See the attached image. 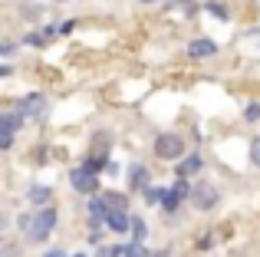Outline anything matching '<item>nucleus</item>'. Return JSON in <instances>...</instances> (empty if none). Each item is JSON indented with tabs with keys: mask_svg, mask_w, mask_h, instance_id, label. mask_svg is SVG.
Listing matches in <instances>:
<instances>
[{
	"mask_svg": "<svg viewBox=\"0 0 260 257\" xmlns=\"http://www.w3.org/2000/svg\"><path fill=\"white\" fill-rule=\"evenodd\" d=\"M56 224H59V208H56V201H53V205L37 208V211H33V224H30V231L23 234V241H26V244H46V241H50V234L56 231Z\"/></svg>",
	"mask_w": 260,
	"mask_h": 257,
	"instance_id": "obj_1",
	"label": "nucleus"
},
{
	"mask_svg": "<svg viewBox=\"0 0 260 257\" xmlns=\"http://www.w3.org/2000/svg\"><path fill=\"white\" fill-rule=\"evenodd\" d=\"M152 152H155L158 162H178V158L188 155V142H184V135H178V132H158Z\"/></svg>",
	"mask_w": 260,
	"mask_h": 257,
	"instance_id": "obj_2",
	"label": "nucleus"
},
{
	"mask_svg": "<svg viewBox=\"0 0 260 257\" xmlns=\"http://www.w3.org/2000/svg\"><path fill=\"white\" fill-rule=\"evenodd\" d=\"M191 188L194 185H188V178H175V185L172 188H165V198H161V211L172 218V214H178V208H184V201H191Z\"/></svg>",
	"mask_w": 260,
	"mask_h": 257,
	"instance_id": "obj_3",
	"label": "nucleus"
},
{
	"mask_svg": "<svg viewBox=\"0 0 260 257\" xmlns=\"http://www.w3.org/2000/svg\"><path fill=\"white\" fill-rule=\"evenodd\" d=\"M70 185H73V191H79V195H99L102 188H99V172H92L89 165H83L79 162L76 168H70Z\"/></svg>",
	"mask_w": 260,
	"mask_h": 257,
	"instance_id": "obj_4",
	"label": "nucleus"
},
{
	"mask_svg": "<svg viewBox=\"0 0 260 257\" xmlns=\"http://www.w3.org/2000/svg\"><path fill=\"white\" fill-rule=\"evenodd\" d=\"M217 201H221V191H217L211 181H194V188H191V208L194 211H201V214H208V211H214L217 208Z\"/></svg>",
	"mask_w": 260,
	"mask_h": 257,
	"instance_id": "obj_5",
	"label": "nucleus"
},
{
	"mask_svg": "<svg viewBox=\"0 0 260 257\" xmlns=\"http://www.w3.org/2000/svg\"><path fill=\"white\" fill-rule=\"evenodd\" d=\"M13 106H17L20 112H26V119H30V122H40V119H46V109H50L43 92H26V96H20Z\"/></svg>",
	"mask_w": 260,
	"mask_h": 257,
	"instance_id": "obj_6",
	"label": "nucleus"
},
{
	"mask_svg": "<svg viewBox=\"0 0 260 257\" xmlns=\"http://www.w3.org/2000/svg\"><path fill=\"white\" fill-rule=\"evenodd\" d=\"M125 185L132 195H142L148 185H152V172H148V165H142V162H128L125 168Z\"/></svg>",
	"mask_w": 260,
	"mask_h": 257,
	"instance_id": "obj_7",
	"label": "nucleus"
},
{
	"mask_svg": "<svg viewBox=\"0 0 260 257\" xmlns=\"http://www.w3.org/2000/svg\"><path fill=\"white\" fill-rule=\"evenodd\" d=\"M184 53H188V59H211V56L221 53V43L211 40V37H194V40H188Z\"/></svg>",
	"mask_w": 260,
	"mask_h": 257,
	"instance_id": "obj_8",
	"label": "nucleus"
},
{
	"mask_svg": "<svg viewBox=\"0 0 260 257\" xmlns=\"http://www.w3.org/2000/svg\"><path fill=\"white\" fill-rule=\"evenodd\" d=\"M201 168H204L201 152H188L184 158H178V162H175V178H191V175H198Z\"/></svg>",
	"mask_w": 260,
	"mask_h": 257,
	"instance_id": "obj_9",
	"label": "nucleus"
},
{
	"mask_svg": "<svg viewBox=\"0 0 260 257\" xmlns=\"http://www.w3.org/2000/svg\"><path fill=\"white\" fill-rule=\"evenodd\" d=\"M102 201H106L109 211H128L132 208V191H115V188H106V191H99Z\"/></svg>",
	"mask_w": 260,
	"mask_h": 257,
	"instance_id": "obj_10",
	"label": "nucleus"
},
{
	"mask_svg": "<svg viewBox=\"0 0 260 257\" xmlns=\"http://www.w3.org/2000/svg\"><path fill=\"white\" fill-rule=\"evenodd\" d=\"M56 195H53L50 185H30L26 188V205L30 208H43V205H53Z\"/></svg>",
	"mask_w": 260,
	"mask_h": 257,
	"instance_id": "obj_11",
	"label": "nucleus"
},
{
	"mask_svg": "<svg viewBox=\"0 0 260 257\" xmlns=\"http://www.w3.org/2000/svg\"><path fill=\"white\" fill-rule=\"evenodd\" d=\"M26 122H30V119H26V112H20L17 106H10V109L0 112V128H4V132H20Z\"/></svg>",
	"mask_w": 260,
	"mask_h": 257,
	"instance_id": "obj_12",
	"label": "nucleus"
},
{
	"mask_svg": "<svg viewBox=\"0 0 260 257\" xmlns=\"http://www.w3.org/2000/svg\"><path fill=\"white\" fill-rule=\"evenodd\" d=\"M106 228L112 234H128L132 231V214L128 211H109L106 214Z\"/></svg>",
	"mask_w": 260,
	"mask_h": 257,
	"instance_id": "obj_13",
	"label": "nucleus"
},
{
	"mask_svg": "<svg viewBox=\"0 0 260 257\" xmlns=\"http://www.w3.org/2000/svg\"><path fill=\"white\" fill-rule=\"evenodd\" d=\"M17 13H20V20H23V23H37V20H43L46 7L37 4V0H20V4H17Z\"/></svg>",
	"mask_w": 260,
	"mask_h": 257,
	"instance_id": "obj_14",
	"label": "nucleus"
},
{
	"mask_svg": "<svg viewBox=\"0 0 260 257\" xmlns=\"http://www.w3.org/2000/svg\"><path fill=\"white\" fill-rule=\"evenodd\" d=\"M109 155H102V152H92V148H89V152L83 155V165H89L92 168V172H99V175H106V168H109Z\"/></svg>",
	"mask_w": 260,
	"mask_h": 257,
	"instance_id": "obj_15",
	"label": "nucleus"
},
{
	"mask_svg": "<svg viewBox=\"0 0 260 257\" xmlns=\"http://www.w3.org/2000/svg\"><path fill=\"white\" fill-rule=\"evenodd\" d=\"M204 10H208L214 20H221V23H228V20H231V7L221 4V0H204Z\"/></svg>",
	"mask_w": 260,
	"mask_h": 257,
	"instance_id": "obj_16",
	"label": "nucleus"
},
{
	"mask_svg": "<svg viewBox=\"0 0 260 257\" xmlns=\"http://www.w3.org/2000/svg\"><path fill=\"white\" fill-rule=\"evenodd\" d=\"M20 43L30 46V50H43V46H50V40H46V33H43V30H26Z\"/></svg>",
	"mask_w": 260,
	"mask_h": 257,
	"instance_id": "obj_17",
	"label": "nucleus"
},
{
	"mask_svg": "<svg viewBox=\"0 0 260 257\" xmlns=\"http://www.w3.org/2000/svg\"><path fill=\"white\" fill-rule=\"evenodd\" d=\"M92 152L112 155V132H95L92 135Z\"/></svg>",
	"mask_w": 260,
	"mask_h": 257,
	"instance_id": "obj_18",
	"label": "nucleus"
},
{
	"mask_svg": "<svg viewBox=\"0 0 260 257\" xmlns=\"http://www.w3.org/2000/svg\"><path fill=\"white\" fill-rule=\"evenodd\" d=\"M142 198H145V205H148V208H158V205H161V198H165V188H161V185H158V188L148 185L145 191H142Z\"/></svg>",
	"mask_w": 260,
	"mask_h": 257,
	"instance_id": "obj_19",
	"label": "nucleus"
},
{
	"mask_svg": "<svg viewBox=\"0 0 260 257\" xmlns=\"http://www.w3.org/2000/svg\"><path fill=\"white\" fill-rule=\"evenodd\" d=\"M132 241H145L148 238V224H145V218H142V214H132Z\"/></svg>",
	"mask_w": 260,
	"mask_h": 257,
	"instance_id": "obj_20",
	"label": "nucleus"
},
{
	"mask_svg": "<svg viewBox=\"0 0 260 257\" xmlns=\"http://www.w3.org/2000/svg\"><path fill=\"white\" fill-rule=\"evenodd\" d=\"M125 257H152V251L145 247V241H128V244H125Z\"/></svg>",
	"mask_w": 260,
	"mask_h": 257,
	"instance_id": "obj_21",
	"label": "nucleus"
},
{
	"mask_svg": "<svg viewBox=\"0 0 260 257\" xmlns=\"http://www.w3.org/2000/svg\"><path fill=\"white\" fill-rule=\"evenodd\" d=\"M0 257H20V244L13 238H4V244H0Z\"/></svg>",
	"mask_w": 260,
	"mask_h": 257,
	"instance_id": "obj_22",
	"label": "nucleus"
},
{
	"mask_svg": "<svg viewBox=\"0 0 260 257\" xmlns=\"http://www.w3.org/2000/svg\"><path fill=\"white\" fill-rule=\"evenodd\" d=\"M244 122H260V103H247L244 106Z\"/></svg>",
	"mask_w": 260,
	"mask_h": 257,
	"instance_id": "obj_23",
	"label": "nucleus"
},
{
	"mask_svg": "<svg viewBox=\"0 0 260 257\" xmlns=\"http://www.w3.org/2000/svg\"><path fill=\"white\" fill-rule=\"evenodd\" d=\"M247 155H250V165L260 168V135H254L250 139V148H247Z\"/></svg>",
	"mask_w": 260,
	"mask_h": 257,
	"instance_id": "obj_24",
	"label": "nucleus"
},
{
	"mask_svg": "<svg viewBox=\"0 0 260 257\" xmlns=\"http://www.w3.org/2000/svg\"><path fill=\"white\" fill-rule=\"evenodd\" d=\"M30 224H33V211L17 214V228H20V234H26V231H30Z\"/></svg>",
	"mask_w": 260,
	"mask_h": 257,
	"instance_id": "obj_25",
	"label": "nucleus"
},
{
	"mask_svg": "<svg viewBox=\"0 0 260 257\" xmlns=\"http://www.w3.org/2000/svg\"><path fill=\"white\" fill-rule=\"evenodd\" d=\"M40 30L46 33V40H50V43H53V40H56V37H63V33H59V23H56V20H53V23H43V26H40Z\"/></svg>",
	"mask_w": 260,
	"mask_h": 257,
	"instance_id": "obj_26",
	"label": "nucleus"
},
{
	"mask_svg": "<svg viewBox=\"0 0 260 257\" xmlns=\"http://www.w3.org/2000/svg\"><path fill=\"white\" fill-rule=\"evenodd\" d=\"M13 53H17V40H4V43H0V56L10 59Z\"/></svg>",
	"mask_w": 260,
	"mask_h": 257,
	"instance_id": "obj_27",
	"label": "nucleus"
},
{
	"mask_svg": "<svg viewBox=\"0 0 260 257\" xmlns=\"http://www.w3.org/2000/svg\"><path fill=\"white\" fill-rule=\"evenodd\" d=\"M13 135L17 132H4V128H0V152H10L13 148Z\"/></svg>",
	"mask_w": 260,
	"mask_h": 257,
	"instance_id": "obj_28",
	"label": "nucleus"
},
{
	"mask_svg": "<svg viewBox=\"0 0 260 257\" xmlns=\"http://www.w3.org/2000/svg\"><path fill=\"white\" fill-rule=\"evenodd\" d=\"M73 30H76V20H63V23H59V33H63V37H70Z\"/></svg>",
	"mask_w": 260,
	"mask_h": 257,
	"instance_id": "obj_29",
	"label": "nucleus"
},
{
	"mask_svg": "<svg viewBox=\"0 0 260 257\" xmlns=\"http://www.w3.org/2000/svg\"><path fill=\"white\" fill-rule=\"evenodd\" d=\"M92 257H115V251H112V244H102V247H95Z\"/></svg>",
	"mask_w": 260,
	"mask_h": 257,
	"instance_id": "obj_30",
	"label": "nucleus"
},
{
	"mask_svg": "<svg viewBox=\"0 0 260 257\" xmlns=\"http://www.w3.org/2000/svg\"><path fill=\"white\" fill-rule=\"evenodd\" d=\"M43 257H70V254H66V251H63V247H50V251H46Z\"/></svg>",
	"mask_w": 260,
	"mask_h": 257,
	"instance_id": "obj_31",
	"label": "nucleus"
},
{
	"mask_svg": "<svg viewBox=\"0 0 260 257\" xmlns=\"http://www.w3.org/2000/svg\"><path fill=\"white\" fill-rule=\"evenodd\" d=\"M0 76L10 79V76H13V66H10V63H4V66H0Z\"/></svg>",
	"mask_w": 260,
	"mask_h": 257,
	"instance_id": "obj_32",
	"label": "nucleus"
},
{
	"mask_svg": "<svg viewBox=\"0 0 260 257\" xmlns=\"http://www.w3.org/2000/svg\"><path fill=\"white\" fill-rule=\"evenodd\" d=\"M152 257H172V251H168V247H161V251H152Z\"/></svg>",
	"mask_w": 260,
	"mask_h": 257,
	"instance_id": "obj_33",
	"label": "nucleus"
},
{
	"mask_svg": "<svg viewBox=\"0 0 260 257\" xmlns=\"http://www.w3.org/2000/svg\"><path fill=\"white\" fill-rule=\"evenodd\" d=\"M70 257H89V254H86V251H79V254H70Z\"/></svg>",
	"mask_w": 260,
	"mask_h": 257,
	"instance_id": "obj_34",
	"label": "nucleus"
},
{
	"mask_svg": "<svg viewBox=\"0 0 260 257\" xmlns=\"http://www.w3.org/2000/svg\"><path fill=\"white\" fill-rule=\"evenodd\" d=\"M53 4H73V0H53Z\"/></svg>",
	"mask_w": 260,
	"mask_h": 257,
	"instance_id": "obj_35",
	"label": "nucleus"
},
{
	"mask_svg": "<svg viewBox=\"0 0 260 257\" xmlns=\"http://www.w3.org/2000/svg\"><path fill=\"white\" fill-rule=\"evenodd\" d=\"M139 4H158V0H139Z\"/></svg>",
	"mask_w": 260,
	"mask_h": 257,
	"instance_id": "obj_36",
	"label": "nucleus"
}]
</instances>
